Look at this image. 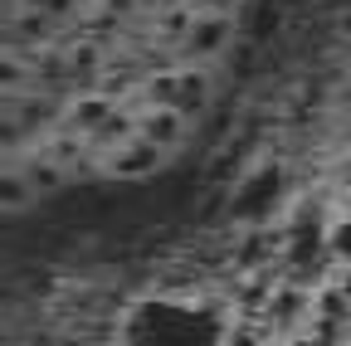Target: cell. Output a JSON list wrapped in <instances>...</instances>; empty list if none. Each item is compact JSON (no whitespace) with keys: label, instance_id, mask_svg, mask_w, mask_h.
<instances>
[{"label":"cell","instance_id":"obj_1","mask_svg":"<svg viewBox=\"0 0 351 346\" xmlns=\"http://www.w3.org/2000/svg\"><path fill=\"white\" fill-rule=\"evenodd\" d=\"M171 161H176V156H171L166 147L147 142V137H127V142H117L112 151L98 156L103 181H152L156 171H166Z\"/></svg>","mask_w":351,"mask_h":346},{"label":"cell","instance_id":"obj_2","mask_svg":"<svg viewBox=\"0 0 351 346\" xmlns=\"http://www.w3.org/2000/svg\"><path fill=\"white\" fill-rule=\"evenodd\" d=\"M0 195H5V214H10V220H20V214H29L39 205V190L29 186V176L20 166H5V190H0Z\"/></svg>","mask_w":351,"mask_h":346}]
</instances>
